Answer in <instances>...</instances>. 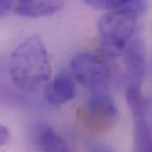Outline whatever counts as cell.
<instances>
[{
    "instance_id": "obj_8",
    "label": "cell",
    "mask_w": 152,
    "mask_h": 152,
    "mask_svg": "<svg viewBox=\"0 0 152 152\" xmlns=\"http://www.w3.org/2000/svg\"><path fill=\"white\" fill-rule=\"evenodd\" d=\"M89 109L99 115L114 118L118 114V109L114 98L102 89H94L89 101Z\"/></svg>"
},
{
    "instance_id": "obj_4",
    "label": "cell",
    "mask_w": 152,
    "mask_h": 152,
    "mask_svg": "<svg viewBox=\"0 0 152 152\" xmlns=\"http://www.w3.org/2000/svg\"><path fill=\"white\" fill-rule=\"evenodd\" d=\"M124 52L130 85L141 86L147 74L146 52L142 39L141 37L131 39Z\"/></svg>"
},
{
    "instance_id": "obj_3",
    "label": "cell",
    "mask_w": 152,
    "mask_h": 152,
    "mask_svg": "<svg viewBox=\"0 0 152 152\" xmlns=\"http://www.w3.org/2000/svg\"><path fill=\"white\" fill-rule=\"evenodd\" d=\"M70 68L74 77L82 85L98 89L110 78V68L102 59L89 53H80L72 58Z\"/></svg>"
},
{
    "instance_id": "obj_12",
    "label": "cell",
    "mask_w": 152,
    "mask_h": 152,
    "mask_svg": "<svg viewBox=\"0 0 152 152\" xmlns=\"http://www.w3.org/2000/svg\"><path fill=\"white\" fill-rule=\"evenodd\" d=\"M13 1H1L0 0V17L8 15L13 9Z\"/></svg>"
},
{
    "instance_id": "obj_14",
    "label": "cell",
    "mask_w": 152,
    "mask_h": 152,
    "mask_svg": "<svg viewBox=\"0 0 152 152\" xmlns=\"http://www.w3.org/2000/svg\"><path fill=\"white\" fill-rule=\"evenodd\" d=\"M92 152H114V151L104 143H99L94 146Z\"/></svg>"
},
{
    "instance_id": "obj_2",
    "label": "cell",
    "mask_w": 152,
    "mask_h": 152,
    "mask_svg": "<svg viewBox=\"0 0 152 152\" xmlns=\"http://www.w3.org/2000/svg\"><path fill=\"white\" fill-rule=\"evenodd\" d=\"M146 7V2L142 0H124L119 8L106 12L100 19V44L109 57L118 58L123 53Z\"/></svg>"
},
{
    "instance_id": "obj_11",
    "label": "cell",
    "mask_w": 152,
    "mask_h": 152,
    "mask_svg": "<svg viewBox=\"0 0 152 152\" xmlns=\"http://www.w3.org/2000/svg\"><path fill=\"white\" fill-rule=\"evenodd\" d=\"M85 3L94 9L110 12L119 8L124 3V0H86Z\"/></svg>"
},
{
    "instance_id": "obj_1",
    "label": "cell",
    "mask_w": 152,
    "mask_h": 152,
    "mask_svg": "<svg viewBox=\"0 0 152 152\" xmlns=\"http://www.w3.org/2000/svg\"><path fill=\"white\" fill-rule=\"evenodd\" d=\"M8 69L13 84L28 93L37 91L50 79V56L38 35L30 36L14 49Z\"/></svg>"
},
{
    "instance_id": "obj_13",
    "label": "cell",
    "mask_w": 152,
    "mask_h": 152,
    "mask_svg": "<svg viewBox=\"0 0 152 152\" xmlns=\"http://www.w3.org/2000/svg\"><path fill=\"white\" fill-rule=\"evenodd\" d=\"M10 131L7 126L0 124V147L5 145L10 141Z\"/></svg>"
},
{
    "instance_id": "obj_6",
    "label": "cell",
    "mask_w": 152,
    "mask_h": 152,
    "mask_svg": "<svg viewBox=\"0 0 152 152\" xmlns=\"http://www.w3.org/2000/svg\"><path fill=\"white\" fill-rule=\"evenodd\" d=\"M62 6L63 2L61 1L23 0L13 3L12 12L23 17L39 18L53 15L60 12Z\"/></svg>"
},
{
    "instance_id": "obj_5",
    "label": "cell",
    "mask_w": 152,
    "mask_h": 152,
    "mask_svg": "<svg viewBox=\"0 0 152 152\" xmlns=\"http://www.w3.org/2000/svg\"><path fill=\"white\" fill-rule=\"evenodd\" d=\"M76 87L72 77L65 72L57 75L45 89V96L53 105L64 104L75 97Z\"/></svg>"
},
{
    "instance_id": "obj_10",
    "label": "cell",
    "mask_w": 152,
    "mask_h": 152,
    "mask_svg": "<svg viewBox=\"0 0 152 152\" xmlns=\"http://www.w3.org/2000/svg\"><path fill=\"white\" fill-rule=\"evenodd\" d=\"M134 143L137 152H151V127L147 118H134Z\"/></svg>"
},
{
    "instance_id": "obj_9",
    "label": "cell",
    "mask_w": 152,
    "mask_h": 152,
    "mask_svg": "<svg viewBox=\"0 0 152 152\" xmlns=\"http://www.w3.org/2000/svg\"><path fill=\"white\" fill-rule=\"evenodd\" d=\"M126 96L127 105L134 117L147 118L151 110V102L143 95L141 86L129 85Z\"/></svg>"
},
{
    "instance_id": "obj_7",
    "label": "cell",
    "mask_w": 152,
    "mask_h": 152,
    "mask_svg": "<svg viewBox=\"0 0 152 152\" xmlns=\"http://www.w3.org/2000/svg\"><path fill=\"white\" fill-rule=\"evenodd\" d=\"M34 141L41 152H69L66 142L46 124H40L34 130Z\"/></svg>"
}]
</instances>
